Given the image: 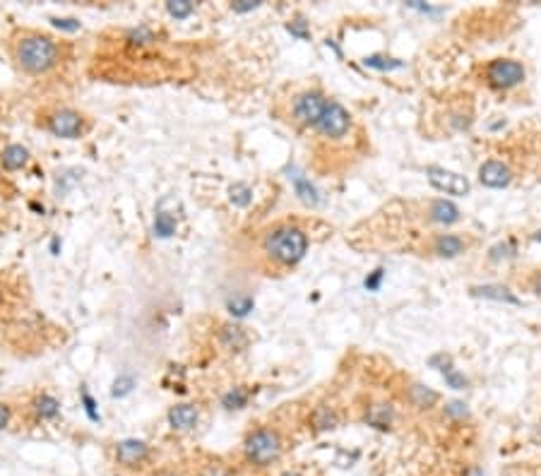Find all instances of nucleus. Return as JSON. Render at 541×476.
<instances>
[{
	"instance_id": "obj_1",
	"label": "nucleus",
	"mask_w": 541,
	"mask_h": 476,
	"mask_svg": "<svg viewBox=\"0 0 541 476\" xmlns=\"http://www.w3.org/2000/svg\"><path fill=\"white\" fill-rule=\"evenodd\" d=\"M265 248L282 265H296L308 250V236L298 226H279L267 234Z\"/></svg>"
},
{
	"instance_id": "obj_2",
	"label": "nucleus",
	"mask_w": 541,
	"mask_h": 476,
	"mask_svg": "<svg viewBox=\"0 0 541 476\" xmlns=\"http://www.w3.org/2000/svg\"><path fill=\"white\" fill-rule=\"evenodd\" d=\"M17 63L29 73H44L58 60V46L44 34H27L22 42L17 44Z\"/></svg>"
},
{
	"instance_id": "obj_3",
	"label": "nucleus",
	"mask_w": 541,
	"mask_h": 476,
	"mask_svg": "<svg viewBox=\"0 0 541 476\" xmlns=\"http://www.w3.org/2000/svg\"><path fill=\"white\" fill-rule=\"evenodd\" d=\"M246 455H248V459H250V462L260 464V467L272 464L282 455L279 435H277L275 430H270V428L255 430V433H250V435H248V440H246Z\"/></svg>"
},
{
	"instance_id": "obj_4",
	"label": "nucleus",
	"mask_w": 541,
	"mask_h": 476,
	"mask_svg": "<svg viewBox=\"0 0 541 476\" xmlns=\"http://www.w3.org/2000/svg\"><path fill=\"white\" fill-rule=\"evenodd\" d=\"M315 128L320 130L325 138L340 140V138H345V135L349 133V128H351V116L347 113V109L342 104H337V101H327L325 113H322V118L318 120Z\"/></svg>"
},
{
	"instance_id": "obj_5",
	"label": "nucleus",
	"mask_w": 541,
	"mask_h": 476,
	"mask_svg": "<svg viewBox=\"0 0 541 476\" xmlns=\"http://www.w3.org/2000/svg\"><path fill=\"white\" fill-rule=\"evenodd\" d=\"M486 75H488V82H491L493 87L508 89V87H515V84L522 82V80H524V68H522V63H517V60L498 58V60H493V63L488 65Z\"/></svg>"
},
{
	"instance_id": "obj_6",
	"label": "nucleus",
	"mask_w": 541,
	"mask_h": 476,
	"mask_svg": "<svg viewBox=\"0 0 541 476\" xmlns=\"http://www.w3.org/2000/svg\"><path fill=\"white\" fill-rule=\"evenodd\" d=\"M426 176L431 181V185H436L438 190L448 192V195H467L469 188H472L467 176H459L455 171L443 169V166H428Z\"/></svg>"
},
{
	"instance_id": "obj_7",
	"label": "nucleus",
	"mask_w": 541,
	"mask_h": 476,
	"mask_svg": "<svg viewBox=\"0 0 541 476\" xmlns=\"http://www.w3.org/2000/svg\"><path fill=\"white\" fill-rule=\"evenodd\" d=\"M327 99L320 92H306L294 101V116L298 123L318 125V120L325 113Z\"/></svg>"
},
{
	"instance_id": "obj_8",
	"label": "nucleus",
	"mask_w": 541,
	"mask_h": 476,
	"mask_svg": "<svg viewBox=\"0 0 541 476\" xmlns=\"http://www.w3.org/2000/svg\"><path fill=\"white\" fill-rule=\"evenodd\" d=\"M48 125H51V133L58 135V138H77L80 130H82V116L70 109L55 111L48 118Z\"/></svg>"
},
{
	"instance_id": "obj_9",
	"label": "nucleus",
	"mask_w": 541,
	"mask_h": 476,
	"mask_svg": "<svg viewBox=\"0 0 541 476\" xmlns=\"http://www.w3.org/2000/svg\"><path fill=\"white\" fill-rule=\"evenodd\" d=\"M510 178H513V174H510V169L503 161H486L479 169V181L486 188H505L510 183Z\"/></svg>"
},
{
	"instance_id": "obj_10",
	"label": "nucleus",
	"mask_w": 541,
	"mask_h": 476,
	"mask_svg": "<svg viewBox=\"0 0 541 476\" xmlns=\"http://www.w3.org/2000/svg\"><path fill=\"white\" fill-rule=\"evenodd\" d=\"M145 455H147V445H145L143 440H123V443H118V448H116V457H118V462H123V464H138Z\"/></svg>"
},
{
	"instance_id": "obj_11",
	"label": "nucleus",
	"mask_w": 541,
	"mask_h": 476,
	"mask_svg": "<svg viewBox=\"0 0 541 476\" xmlns=\"http://www.w3.org/2000/svg\"><path fill=\"white\" fill-rule=\"evenodd\" d=\"M169 421L174 428L178 430H190L197 426V412L195 407H190V404H178V407H174L169 412Z\"/></svg>"
},
{
	"instance_id": "obj_12",
	"label": "nucleus",
	"mask_w": 541,
	"mask_h": 476,
	"mask_svg": "<svg viewBox=\"0 0 541 476\" xmlns=\"http://www.w3.org/2000/svg\"><path fill=\"white\" fill-rule=\"evenodd\" d=\"M29 161V152H27V147H22V145H8L3 149V164H5V169H10V171H15V169H22L24 164Z\"/></svg>"
},
{
	"instance_id": "obj_13",
	"label": "nucleus",
	"mask_w": 541,
	"mask_h": 476,
	"mask_svg": "<svg viewBox=\"0 0 541 476\" xmlns=\"http://www.w3.org/2000/svg\"><path fill=\"white\" fill-rule=\"evenodd\" d=\"M431 219L441 221V224H452V221L459 219V210L452 205V202L436 200V202H431Z\"/></svg>"
},
{
	"instance_id": "obj_14",
	"label": "nucleus",
	"mask_w": 541,
	"mask_h": 476,
	"mask_svg": "<svg viewBox=\"0 0 541 476\" xmlns=\"http://www.w3.org/2000/svg\"><path fill=\"white\" fill-rule=\"evenodd\" d=\"M464 250V241L459 236H452V234H443L436 238V253L438 255H445V257H455Z\"/></svg>"
},
{
	"instance_id": "obj_15",
	"label": "nucleus",
	"mask_w": 541,
	"mask_h": 476,
	"mask_svg": "<svg viewBox=\"0 0 541 476\" xmlns=\"http://www.w3.org/2000/svg\"><path fill=\"white\" fill-rule=\"evenodd\" d=\"M474 296H484V298H493V301H508V303H517V298L508 291L505 286H495V284H488V286H474L472 289Z\"/></svg>"
},
{
	"instance_id": "obj_16",
	"label": "nucleus",
	"mask_w": 541,
	"mask_h": 476,
	"mask_svg": "<svg viewBox=\"0 0 541 476\" xmlns=\"http://www.w3.org/2000/svg\"><path fill=\"white\" fill-rule=\"evenodd\" d=\"M58 409H60L58 399H53L51 394H42V397L34 399V412H37V416H42V419L55 416V414H58Z\"/></svg>"
},
{
	"instance_id": "obj_17",
	"label": "nucleus",
	"mask_w": 541,
	"mask_h": 476,
	"mask_svg": "<svg viewBox=\"0 0 541 476\" xmlns=\"http://www.w3.org/2000/svg\"><path fill=\"white\" fill-rule=\"evenodd\" d=\"M368 423L376 428H387L390 426V419H392V412L385 407V404H376V407H371V412H368Z\"/></svg>"
},
{
	"instance_id": "obj_18",
	"label": "nucleus",
	"mask_w": 541,
	"mask_h": 476,
	"mask_svg": "<svg viewBox=\"0 0 541 476\" xmlns=\"http://www.w3.org/2000/svg\"><path fill=\"white\" fill-rule=\"evenodd\" d=\"M176 231V219L171 214H166V212H159L154 219V234L159 238H169L174 236Z\"/></svg>"
},
{
	"instance_id": "obj_19",
	"label": "nucleus",
	"mask_w": 541,
	"mask_h": 476,
	"mask_svg": "<svg viewBox=\"0 0 541 476\" xmlns=\"http://www.w3.org/2000/svg\"><path fill=\"white\" fill-rule=\"evenodd\" d=\"M229 197H231V202H234V205L248 207V205H250V200H253V190H250V185H246V183H234V185H231V190H229Z\"/></svg>"
},
{
	"instance_id": "obj_20",
	"label": "nucleus",
	"mask_w": 541,
	"mask_h": 476,
	"mask_svg": "<svg viewBox=\"0 0 541 476\" xmlns=\"http://www.w3.org/2000/svg\"><path fill=\"white\" fill-rule=\"evenodd\" d=\"M221 339H224V344L229 349H241L246 347V334L241 327H224V332H221Z\"/></svg>"
},
{
	"instance_id": "obj_21",
	"label": "nucleus",
	"mask_w": 541,
	"mask_h": 476,
	"mask_svg": "<svg viewBox=\"0 0 541 476\" xmlns=\"http://www.w3.org/2000/svg\"><path fill=\"white\" fill-rule=\"evenodd\" d=\"M229 311L234 313V315H248V313L253 311V298L250 296H234L229 301Z\"/></svg>"
},
{
	"instance_id": "obj_22",
	"label": "nucleus",
	"mask_w": 541,
	"mask_h": 476,
	"mask_svg": "<svg viewBox=\"0 0 541 476\" xmlns=\"http://www.w3.org/2000/svg\"><path fill=\"white\" fill-rule=\"evenodd\" d=\"M166 10H169L174 17L183 19L193 12V3H188V0H171V3H166Z\"/></svg>"
},
{
	"instance_id": "obj_23",
	"label": "nucleus",
	"mask_w": 541,
	"mask_h": 476,
	"mask_svg": "<svg viewBox=\"0 0 541 476\" xmlns=\"http://www.w3.org/2000/svg\"><path fill=\"white\" fill-rule=\"evenodd\" d=\"M296 190H298V195H301V200L308 202V205H315V202H318L315 188H313V185L308 183L306 178H296Z\"/></svg>"
},
{
	"instance_id": "obj_24",
	"label": "nucleus",
	"mask_w": 541,
	"mask_h": 476,
	"mask_svg": "<svg viewBox=\"0 0 541 476\" xmlns=\"http://www.w3.org/2000/svg\"><path fill=\"white\" fill-rule=\"evenodd\" d=\"M246 399H248V394L241 387H236V390H231L229 394H224V407L226 409H241L246 404Z\"/></svg>"
},
{
	"instance_id": "obj_25",
	"label": "nucleus",
	"mask_w": 541,
	"mask_h": 476,
	"mask_svg": "<svg viewBox=\"0 0 541 476\" xmlns=\"http://www.w3.org/2000/svg\"><path fill=\"white\" fill-rule=\"evenodd\" d=\"M135 387V378L130 376H120L118 381L113 383V390H111V394L113 397H125V394H130V390Z\"/></svg>"
},
{
	"instance_id": "obj_26",
	"label": "nucleus",
	"mask_w": 541,
	"mask_h": 476,
	"mask_svg": "<svg viewBox=\"0 0 541 476\" xmlns=\"http://www.w3.org/2000/svg\"><path fill=\"white\" fill-rule=\"evenodd\" d=\"M335 423H337L335 412H330L327 407H322V409H318V412H315V426L318 428H332Z\"/></svg>"
},
{
	"instance_id": "obj_27",
	"label": "nucleus",
	"mask_w": 541,
	"mask_h": 476,
	"mask_svg": "<svg viewBox=\"0 0 541 476\" xmlns=\"http://www.w3.org/2000/svg\"><path fill=\"white\" fill-rule=\"evenodd\" d=\"M128 39L133 44H152L154 42V34H152L147 27H138V29H130Z\"/></svg>"
},
{
	"instance_id": "obj_28",
	"label": "nucleus",
	"mask_w": 541,
	"mask_h": 476,
	"mask_svg": "<svg viewBox=\"0 0 541 476\" xmlns=\"http://www.w3.org/2000/svg\"><path fill=\"white\" fill-rule=\"evenodd\" d=\"M366 65H371V68H380V70H390V68H402V63H397V60H387L385 58H378V55H371V58L363 60Z\"/></svg>"
},
{
	"instance_id": "obj_29",
	"label": "nucleus",
	"mask_w": 541,
	"mask_h": 476,
	"mask_svg": "<svg viewBox=\"0 0 541 476\" xmlns=\"http://www.w3.org/2000/svg\"><path fill=\"white\" fill-rule=\"evenodd\" d=\"M51 22H53V27L65 29V32H77L80 29V22L73 17H51Z\"/></svg>"
},
{
	"instance_id": "obj_30",
	"label": "nucleus",
	"mask_w": 541,
	"mask_h": 476,
	"mask_svg": "<svg viewBox=\"0 0 541 476\" xmlns=\"http://www.w3.org/2000/svg\"><path fill=\"white\" fill-rule=\"evenodd\" d=\"M257 0H239V3H234L231 8L236 10V12H250V10H255L257 8Z\"/></svg>"
},
{
	"instance_id": "obj_31",
	"label": "nucleus",
	"mask_w": 541,
	"mask_h": 476,
	"mask_svg": "<svg viewBox=\"0 0 541 476\" xmlns=\"http://www.w3.org/2000/svg\"><path fill=\"white\" fill-rule=\"evenodd\" d=\"M289 32L296 34V37L301 39H308V29H306V22H301V19H296V22L289 24Z\"/></svg>"
},
{
	"instance_id": "obj_32",
	"label": "nucleus",
	"mask_w": 541,
	"mask_h": 476,
	"mask_svg": "<svg viewBox=\"0 0 541 476\" xmlns=\"http://www.w3.org/2000/svg\"><path fill=\"white\" fill-rule=\"evenodd\" d=\"M443 373H445V376H448V383L452 385V387H457V390H459V387H464V378H462V376H457V373H452V371H450V368H445Z\"/></svg>"
},
{
	"instance_id": "obj_33",
	"label": "nucleus",
	"mask_w": 541,
	"mask_h": 476,
	"mask_svg": "<svg viewBox=\"0 0 541 476\" xmlns=\"http://www.w3.org/2000/svg\"><path fill=\"white\" fill-rule=\"evenodd\" d=\"M82 399H84V409H87L89 419H99V416H97V412H94V399L89 397L87 390H82Z\"/></svg>"
},
{
	"instance_id": "obj_34",
	"label": "nucleus",
	"mask_w": 541,
	"mask_h": 476,
	"mask_svg": "<svg viewBox=\"0 0 541 476\" xmlns=\"http://www.w3.org/2000/svg\"><path fill=\"white\" fill-rule=\"evenodd\" d=\"M380 280H383V270H376V272H373L371 280H366V289H378Z\"/></svg>"
},
{
	"instance_id": "obj_35",
	"label": "nucleus",
	"mask_w": 541,
	"mask_h": 476,
	"mask_svg": "<svg viewBox=\"0 0 541 476\" xmlns=\"http://www.w3.org/2000/svg\"><path fill=\"white\" fill-rule=\"evenodd\" d=\"M200 476H229V472H226V469H221V467H207Z\"/></svg>"
},
{
	"instance_id": "obj_36",
	"label": "nucleus",
	"mask_w": 541,
	"mask_h": 476,
	"mask_svg": "<svg viewBox=\"0 0 541 476\" xmlns=\"http://www.w3.org/2000/svg\"><path fill=\"white\" fill-rule=\"evenodd\" d=\"M8 419H10V412H8V407H5V404H0V428H5V426H8Z\"/></svg>"
},
{
	"instance_id": "obj_37",
	"label": "nucleus",
	"mask_w": 541,
	"mask_h": 476,
	"mask_svg": "<svg viewBox=\"0 0 541 476\" xmlns=\"http://www.w3.org/2000/svg\"><path fill=\"white\" fill-rule=\"evenodd\" d=\"M534 291H537L539 296H541V275L537 277V280H534Z\"/></svg>"
},
{
	"instance_id": "obj_38",
	"label": "nucleus",
	"mask_w": 541,
	"mask_h": 476,
	"mask_svg": "<svg viewBox=\"0 0 541 476\" xmlns=\"http://www.w3.org/2000/svg\"><path fill=\"white\" fill-rule=\"evenodd\" d=\"M156 476H176V474H171V472H159Z\"/></svg>"
},
{
	"instance_id": "obj_39",
	"label": "nucleus",
	"mask_w": 541,
	"mask_h": 476,
	"mask_svg": "<svg viewBox=\"0 0 541 476\" xmlns=\"http://www.w3.org/2000/svg\"><path fill=\"white\" fill-rule=\"evenodd\" d=\"M534 238H537V241L541 243V231H537V234H534Z\"/></svg>"
},
{
	"instance_id": "obj_40",
	"label": "nucleus",
	"mask_w": 541,
	"mask_h": 476,
	"mask_svg": "<svg viewBox=\"0 0 541 476\" xmlns=\"http://www.w3.org/2000/svg\"><path fill=\"white\" fill-rule=\"evenodd\" d=\"M284 476H298V474H284Z\"/></svg>"
}]
</instances>
